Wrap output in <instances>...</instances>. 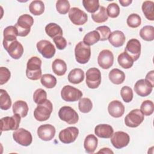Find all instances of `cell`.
<instances>
[{
	"label": "cell",
	"mask_w": 154,
	"mask_h": 154,
	"mask_svg": "<svg viewBox=\"0 0 154 154\" xmlns=\"http://www.w3.org/2000/svg\"><path fill=\"white\" fill-rule=\"evenodd\" d=\"M42 60L37 57L30 58L26 64V75L31 80L36 81L42 77Z\"/></svg>",
	"instance_id": "cell-1"
},
{
	"label": "cell",
	"mask_w": 154,
	"mask_h": 154,
	"mask_svg": "<svg viewBox=\"0 0 154 154\" xmlns=\"http://www.w3.org/2000/svg\"><path fill=\"white\" fill-rule=\"evenodd\" d=\"M33 23L34 19L31 16L28 14L21 15L19 17L17 23L14 25L17 31L18 36H26L31 31V27L32 26Z\"/></svg>",
	"instance_id": "cell-2"
},
{
	"label": "cell",
	"mask_w": 154,
	"mask_h": 154,
	"mask_svg": "<svg viewBox=\"0 0 154 154\" xmlns=\"http://www.w3.org/2000/svg\"><path fill=\"white\" fill-rule=\"evenodd\" d=\"M52 110V103L49 100L47 99L44 102L38 104L34 111V116L39 122L46 121L50 117Z\"/></svg>",
	"instance_id": "cell-3"
},
{
	"label": "cell",
	"mask_w": 154,
	"mask_h": 154,
	"mask_svg": "<svg viewBox=\"0 0 154 154\" xmlns=\"http://www.w3.org/2000/svg\"><path fill=\"white\" fill-rule=\"evenodd\" d=\"M75 55L78 63L83 64L88 63L91 56L90 46L85 45L83 42H79L75 46Z\"/></svg>",
	"instance_id": "cell-4"
},
{
	"label": "cell",
	"mask_w": 154,
	"mask_h": 154,
	"mask_svg": "<svg viewBox=\"0 0 154 154\" xmlns=\"http://www.w3.org/2000/svg\"><path fill=\"white\" fill-rule=\"evenodd\" d=\"M60 119L70 125L76 123L79 120V116L76 111L69 106H62L58 111Z\"/></svg>",
	"instance_id": "cell-5"
},
{
	"label": "cell",
	"mask_w": 154,
	"mask_h": 154,
	"mask_svg": "<svg viewBox=\"0 0 154 154\" xmlns=\"http://www.w3.org/2000/svg\"><path fill=\"white\" fill-rule=\"evenodd\" d=\"M3 46L10 56L13 59H19L23 55V47L17 40L11 42H3Z\"/></svg>",
	"instance_id": "cell-6"
},
{
	"label": "cell",
	"mask_w": 154,
	"mask_h": 154,
	"mask_svg": "<svg viewBox=\"0 0 154 154\" xmlns=\"http://www.w3.org/2000/svg\"><path fill=\"white\" fill-rule=\"evenodd\" d=\"M61 98L66 102H75L79 100L82 96L81 90L71 85H67L63 87L61 91Z\"/></svg>",
	"instance_id": "cell-7"
},
{
	"label": "cell",
	"mask_w": 154,
	"mask_h": 154,
	"mask_svg": "<svg viewBox=\"0 0 154 154\" xmlns=\"http://www.w3.org/2000/svg\"><path fill=\"white\" fill-rule=\"evenodd\" d=\"M101 83L100 71L96 67L89 69L86 72V84L88 88L94 89Z\"/></svg>",
	"instance_id": "cell-8"
},
{
	"label": "cell",
	"mask_w": 154,
	"mask_h": 154,
	"mask_svg": "<svg viewBox=\"0 0 154 154\" xmlns=\"http://www.w3.org/2000/svg\"><path fill=\"white\" fill-rule=\"evenodd\" d=\"M20 116L14 114L11 117H5L1 119V131L16 130L18 129L20 122Z\"/></svg>",
	"instance_id": "cell-9"
},
{
	"label": "cell",
	"mask_w": 154,
	"mask_h": 154,
	"mask_svg": "<svg viewBox=\"0 0 154 154\" xmlns=\"http://www.w3.org/2000/svg\"><path fill=\"white\" fill-rule=\"evenodd\" d=\"M144 120V115L139 109L131 111L125 118V123L128 127H138Z\"/></svg>",
	"instance_id": "cell-10"
},
{
	"label": "cell",
	"mask_w": 154,
	"mask_h": 154,
	"mask_svg": "<svg viewBox=\"0 0 154 154\" xmlns=\"http://www.w3.org/2000/svg\"><path fill=\"white\" fill-rule=\"evenodd\" d=\"M13 138L16 143L23 146H28L32 141L31 132L23 128H19L14 131L13 133Z\"/></svg>",
	"instance_id": "cell-11"
},
{
	"label": "cell",
	"mask_w": 154,
	"mask_h": 154,
	"mask_svg": "<svg viewBox=\"0 0 154 154\" xmlns=\"http://www.w3.org/2000/svg\"><path fill=\"white\" fill-rule=\"evenodd\" d=\"M78 134L79 130L76 127H67L60 132L58 138L61 142L64 144H70L76 140Z\"/></svg>",
	"instance_id": "cell-12"
},
{
	"label": "cell",
	"mask_w": 154,
	"mask_h": 154,
	"mask_svg": "<svg viewBox=\"0 0 154 154\" xmlns=\"http://www.w3.org/2000/svg\"><path fill=\"white\" fill-rule=\"evenodd\" d=\"M130 141L129 135L123 131H117L112 134L111 137V142L112 146L120 149L128 146Z\"/></svg>",
	"instance_id": "cell-13"
},
{
	"label": "cell",
	"mask_w": 154,
	"mask_h": 154,
	"mask_svg": "<svg viewBox=\"0 0 154 154\" xmlns=\"http://www.w3.org/2000/svg\"><path fill=\"white\" fill-rule=\"evenodd\" d=\"M37 51L46 58H52L55 54V48L54 45L46 40H42L37 43Z\"/></svg>",
	"instance_id": "cell-14"
},
{
	"label": "cell",
	"mask_w": 154,
	"mask_h": 154,
	"mask_svg": "<svg viewBox=\"0 0 154 154\" xmlns=\"http://www.w3.org/2000/svg\"><path fill=\"white\" fill-rule=\"evenodd\" d=\"M125 52L128 54L134 61H137L141 54V43L135 38L129 40L125 48Z\"/></svg>",
	"instance_id": "cell-15"
},
{
	"label": "cell",
	"mask_w": 154,
	"mask_h": 154,
	"mask_svg": "<svg viewBox=\"0 0 154 154\" xmlns=\"http://www.w3.org/2000/svg\"><path fill=\"white\" fill-rule=\"evenodd\" d=\"M69 17L70 21L76 25H82L88 19L87 14L77 7H73L69 10Z\"/></svg>",
	"instance_id": "cell-16"
},
{
	"label": "cell",
	"mask_w": 154,
	"mask_h": 154,
	"mask_svg": "<svg viewBox=\"0 0 154 154\" xmlns=\"http://www.w3.org/2000/svg\"><path fill=\"white\" fill-rule=\"evenodd\" d=\"M97 63L100 67L108 69L111 67L114 63V55L112 52L108 49L102 50L97 57Z\"/></svg>",
	"instance_id": "cell-17"
},
{
	"label": "cell",
	"mask_w": 154,
	"mask_h": 154,
	"mask_svg": "<svg viewBox=\"0 0 154 154\" xmlns=\"http://www.w3.org/2000/svg\"><path fill=\"white\" fill-rule=\"evenodd\" d=\"M55 128L50 124H45L40 126L37 129L38 137L43 141H50L54 138L55 135Z\"/></svg>",
	"instance_id": "cell-18"
},
{
	"label": "cell",
	"mask_w": 154,
	"mask_h": 154,
	"mask_svg": "<svg viewBox=\"0 0 154 154\" xmlns=\"http://www.w3.org/2000/svg\"><path fill=\"white\" fill-rule=\"evenodd\" d=\"M152 85L144 79L137 81L134 85V91L141 97H146L149 95L152 91Z\"/></svg>",
	"instance_id": "cell-19"
},
{
	"label": "cell",
	"mask_w": 154,
	"mask_h": 154,
	"mask_svg": "<svg viewBox=\"0 0 154 154\" xmlns=\"http://www.w3.org/2000/svg\"><path fill=\"white\" fill-rule=\"evenodd\" d=\"M108 111L110 116L119 118L123 116L125 112V106L119 100H112L108 106Z\"/></svg>",
	"instance_id": "cell-20"
},
{
	"label": "cell",
	"mask_w": 154,
	"mask_h": 154,
	"mask_svg": "<svg viewBox=\"0 0 154 154\" xmlns=\"http://www.w3.org/2000/svg\"><path fill=\"white\" fill-rule=\"evenodd\" d=\"M113 128L107 124H100L94 128L95 134L99 138H109L113 134Z\"/></svg>",
	"instance_id": "cell-21"
},
{
	"label": "cell",
	"mask_w": 154,
	"mask_h": 154,
	"mask_svg": "<svg viewBox=\"0 0 154 154\" xmlns=\"http://www.w3.org/2000/svg\"><path fill=\"white\" fill-rule=\"evenodd\" d=\"M108 40L113 46L119 48L124 45L126 40V37L122 31L116 30L111 33Z\"/></svg>",
	"instance_id": "cell-22"
},
{
	"label": "cell",
	"mask_w": 154,
	"mask_h": 154,
	"mask_svg": "<svg viewBox=\"0 0 154 154\" xmlns=\"http://www.w3.org/2000/svg\"><path fill=\"white\" fill-rule=\"evenodd\" d=\"M98 143V140L96 137L93 134H89L87 135L84 143V147L85 149V152L88 153H93L97 148Z\"/></svg>",
	"instance_id": "cell-23"
},
{
	"label": "cell",
	"mask_w": 154,
	"mask_h": 154,
	"mask_svg": "<svg viewBox=\"0 0 154 154\" xmlns=\"http://www.w3.org/2000/svg\"><path fill=\"white\" fill-rule=\"evenodd\" d=\"M84 79V71L79 68L72 70L68 75V81L72 84H78L83 81Z\"/></svg>",
	"instance_id": "cell-24"
},
{
	"label": "cell",
	"mask_w": 154,
	"mask_h": 154,
	"mask_svg": "<svg viewBox=\"0 0 154 154\" xmlns=\"http://www.w3.org/2000/svg\"><path fill=\"white\" fill-rule=\"evenodd\" d=\"M108 77L111 82L119 85L124 82L125 79V74L123 71L119 69H113L109 72Z\"/></svg>",
	"instance_id": "cell-25"
},
{
	"label": "cell",
	"mask_w": 154,
	"mask_h": 154,
	"mask_svg": "<svg viewBox=\"0 0 154 154\" xmlns=\"http://www.w3.org/2000/svg\"><path fill=\"white\" fill-rule=\"evenodd\" d=\"M13 112L20 116L21 117L26 116L28 112V106L23 100H17L13 105Z\"/></svg>",
	"instance_id": "cell-26"
},
{
	"label": "cell",
	"mask_w": 154,
	"mask_h": 154,
	"mask_svg": "<svg viewBox=\"0 0 154 154\" xmlns=\"http://www.w3.org/2000/svg\"><path fill=\"white\" fill-rule=\"evenodd\" d=\"M52 68L55 74L58 76H63L66 72L67 64L61 59H55L52 64Z\"/></svg>",
	"instance_id": "cell-27"
},
{
	"label": "cell",
	"mask_w": 154,
	"mask_h": 154,
	"mask_svg": "<svg viewBox=\"0 0 154 154\" xmlns=\"http://www.w3.org/2000/svg\"><path fill=\"white\" fill-rule=\"evenodd\" d=\"M46 33L52 39L57 36L63 35L61 28L55 23H49L45 26Z\"/></svg>",
	"instance_id": "cell-28"
},
{
	"label": "cell",
	"mask_w": 154,
	"mask_h": 154,
	"mask_svg": "<svg viewBox=\"0 0 154 154\" xmlns=\"http://www.w3.org/2000/svg\"><path fill=\"white\" fill-rule=\"evenodd\" d=\"M154 2L152 1H146L142 4V10L147 19L153 21L154 20Z\"/></svg>",
	"instance_id": "cell-29"
},
{
	"label": "cell",
	"mask_w": 154,
	"mask_h": 154,
	"mask_svg": "<svg viewBox=\"0 0 154 154\" xmlns=\"http://www.w3.org/2000/svg\"><path fill=\"white\" fill-rule=\"evenodd\" d=\"M29 11L35 16H39L45 11V5L43 1L40 0L33 1L29 5Z\"/></svg>",
	"instance_id": "cell-30"
},
{
	"label": "cell",
	"mask_w": 154,
	"mask_h": 154,
	"mask_svg": "<svg viewBox=\"0 0 154 154\" xmlns=\"http://www.w3.org/2000/svg\"><path fill=\"white\" fill-rule=\"evenodd\" d=\"M92 19L96 23H103L107 20L108 16L106 13V9L103 7H99L98 10L91 14Z\"/></svg>",
	"instance_id": "cell-31"
},
{
	"label": "cell",
	"mask_w": 154,
	"mask_h": 154,
	"mask_svg": "<svg viewBox=\"0 0 154 154\" xmlns=\"http://www.w3.org/2000/svg\"><path fill=\"white\" fill-rule=\"evenodd\" d=\"M118 63L119 65L124 69H129L132 67L134 64V60L133 59L125 52L121 53L117 58Z\"/></svg>",
	"instance_id": "cell-32"
},
{
	"label": "cell",
	"mask_w": 154,
	"mask_h": 154,
	"mask_svg": "<svg viewBox=\"0 0 154 154\" xmlns=\"http://www.w3.org/2000/svg\"><path fill=\"white\" fill-rule=\"evenodd\" d=\"M3 42H11L17 40V31L14 26H8L4 29Z\"/></svg>",
	"instance_id": "cell-33"
},
{
	"label": "cell",
	"mask_w": 154,
	"mask_h": 154,
	"mask_svg": "<svg viewBox=\"0 0 154 154\" xmlns=\"http://www.w3.org/2000/svg\"><path fill=\"white\" fill-rule=\"evenodd\" d=\"M140 35L143 40L148 42L154 39V27L151 25H146L143 26L140 31Z\"/></svg>",
	"instance_id": "cell-34"
},
{
	"label": "cell",
	"mask_w": 154,
	"mask_h": 154,
	"mask_svg": "<svg viewBox=\"0 0 154 154\" xmlns=\"http://www.w3.org/2000/svg\"><path fill=\"white\" fill-rule=\"evenodd\" d=\"M0 108L3 110L8 109L11 105V100L8 93L4 89L0 90Z\"/></svg>",
	"instance_id": "cell-35"
},
{
	"label": "cell",
	"mask_w": 154,
	"mask_h": 154,
	"mask_svg": "<svg viewBox=\"0 0 154 154\" xmlns=\"http://www.w3.org/2000/svg\"><path fill=\"white\" fill-rule=\"evenodd\" d=\"M99 40L100 35L99 32L96 30L88 32L85 35L83 38V42L88 46L93 45Z\"/></svg>",
	"instance_id": "cell-36"
},
{
	"label": "cell",
	"mask_w": 154,
	"mask_h": 154,
	"mask_svg": "<svg viewBox=\"0 0 154 154\" xmlns=\"http://www.w3.org/2000/svg\"><path fill=\"white\" fill-rule=\"evenodd\" d=\"M40 82L46 88H52L57 84V79L51 74H44L41 77Z\"/></svg>",
	"instance_id": "cell-37"
},
{
	"label": "cell",
	"mask_w": 154,
	"mask_h": 154,
	"mask_svg": "<svg viewBox=\"0 0 154 154\" xmlns=\"http://www.w3.org/2000/svg\"><path fill=\"white\" fill-rule=\"evenodd\" d=\"M78 108L81 112L88 113L93 108V103L89 98L84 97L79 99Z\"/></svg>",
	"instance_id": "cell-38"
},
{
	"label": "cell",
	"mask_w": 154,
	"mask_h": 154,
	"mask_svg": "<svg viewBox=\"0 0 154 154\" xmlns=\"http://www.w3.org/2000/svg\"><path fill=\"white\" fill-rule=\"evenodd\" d=\"M82 4L88 13H94L99 8V2L98 0H83Z\"/></svg>",
	"instance_id": "cell-39"
},
{
	"label": "cell",
	"mask_w": 154,
	"mask_h": 154,
	"mask_svg": "<svg viewBox=\"0 0 154 154\" xmlns=\"http://www.w3.org/2000/svg\"><path fill=\"white\" fill-rule=\"evenodd\" d=\"M154 110V105L152 101L149 100H144L142 102L140 106V111L143 115L149 116H150Z\"/></svg>",
	"instance_id": "cell-40"
},
{
	"label": "cell",
	"mask_w": 154,
	"mask_h": 154,
	"mask_svg": "<svg viewBox=\"0 0 154 154\" xmlns=\"http://www.w3.org/2000/svg\"><path fill=\"white\" fill-rule=\"evenodd\" d=\"M126 23L129 27L135 28L141 25V19L138 14L132 13L128 17Z\"/></svg>",
	"instance_id": "cell-41"
},
{
	"label": "cell",
	"mask_w": 154,
	"mask_h": 154,
	"mask_svg": "<svg viewBox=\"0 0 154 154\" xmlns=\"http://www.w3.org/2000/svg\"><path fill=\"white\" fill-rule=\"evenodd\" d=\"M33 99L35 103L40 104L47 100V93L43 89L38 88L34 93Z\"/></svg>",
	"instance_id": "cell-42"
},
{
	"label": "cell",
	"mask_w": 154,
	"mask_h": 154,
	"mask_svg": "<svg viewBox=\"0 0 154 154\" xmlns=\"http://www.w3.org/2000/svg\"><path fill=\"white\" fill-rule=\"evenodd\" d=\"M70 4L67 0H58L56 2L57 11L61 14H66L70 10Z\"/></svg>",
	"instance_id": "cell-43"
},
{
	"label": "cell",
	"mask_w": 154,
	"mask_h": 154,
	"mask_svg": "<svg viewBox=\"0 0 154 154\" xmlns=\"http://www.w3.org/2000/svg\"><path fill=\"white\" fill-rule=\"evenodd\" d=\"M120 94L123 100L125 102H130L133 99V91L131 87L124 86L120 90Z\"/></svg>",
	"instance_id": "cell-44"
},
{
	"label": "cell",
	"mask_w": 154,
	"mask_h": 154,
	"mask_svg": "<svg viewBox=\"0 0 154 154\" xmlns=\"http://www.w3.org/2000/svg\"><path fill=\"white\" fill-rule=\"evenodd\" d=\"M96 31H97L100 35V40L105 41L108 39L111 32L110 28L107 26H100L96 28Z\"/></svg>",
	"instance_id": "cell-45"
},
{
	"label": "cell",
	"mask_w": 154,
	"mask_h": 154,
	"mask_svg": "<svg viewBox=\"0 0 154 154\" xmlns=\"http://www.w3.org/2000/svg\"><path fill=\"white\" fill-rule=\"evenodd\" d=\"M106 13L108 16L111 18L117 17L120 14L119 6L116 3L109 4L106 8Z\"/></svg>",
	"instance_id": "cell-46"
},
{
	"label": "cell",
	"mask_w": 154,
	"mask_h": 154,
	"mask_svg": "<svg viewBox=\"0 0 154 154\" xmlns=\"http://www.w3.org/2000/svg\"><path fill=\"white\" fill-rule=\"evenodd\" d=\"M10 76L11 73L7 67H0V85L5 84L10 79Z\"/></svg>",
	"instance_id": "cell-47"
},
{
	"label": "cell",
	"mask_w": 154,
	"mask_h": 154,
	"mask_svg": "<svg viewBox=\"0 0 154 154\" xmlns=\"http://www.w3.org/2000/svg\"><path fill=\"white\" fill-rule=\"evenodd\" d=\"M53 41L57 48L60 50L64 49L67 46V41L62 35L55 37L53 38Z\"/></svg>",
	"instance_id": "cell-48"
},
{
	"label": "cell",
	"mask_w": 154,
	"mask_h": 154,
	"mask_svg": "<svg viewBox=\"0 0 154 154\" xmlns=\"http://www.w3.org/2000/svg\"><path fill=\"white\" fill-rule=\"evenodd\" d=\"M145 79L153 87H154V71L152 70L148 72L146 76Z\"/></svg>",
	"instance_id": "cell-49"
},
{
	"label": "cell",
	"mask_w": 154,
	"mask_h": 154,
	"mask_svg": "<svg viewBox=\"0 0 154 154\" xmlns=\"http://www.w3.org/2000/svg\"><path fill=\"white\" fill-rule=\"evenodd\" d=\"M132 0H119V2L123 7H128L132 3Z\"/></svg>",
	"instance_id": "cell-50"
},
{
	"label": "cell",
	"mask_w": 154,
	"mask_h": 154,
	"mask_svg": "<svg viewBox=\"0 0 154 154\" xmlns=\"http://www.w3.org/2000/svg\"><path fill=\"white\" fill-rule=\"evenodd\" d=\"M97 153H113V152L109 148H103L99 151L97 152Z\"/></svg>",
	"instance_id": "cell-51"
}]
</instances>
